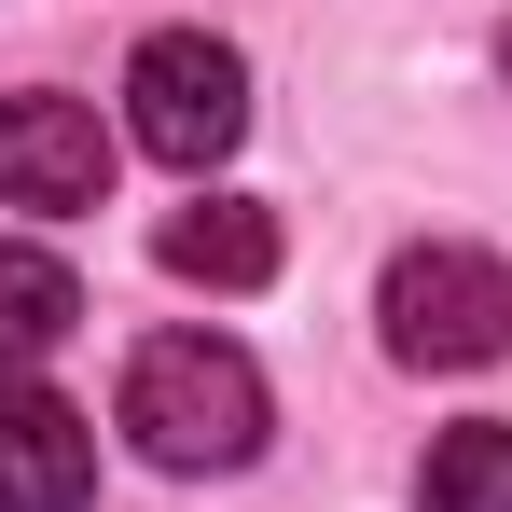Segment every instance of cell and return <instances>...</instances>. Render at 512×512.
Masks as SVG:
<instances>
[{"instance_id":"obj_3","label":"cell","mask_w":512,"mask_h":512,"mask_svg":"<svg viewBox=\"0 0 512 512\" xmlns=\"http://www.w3.org/2000/svg\"><path fill=\"white\" fill-rule=\"evenodd\" d=\"M374 319H388V360H416V374H485L512 346V263L429 236L374 277Z\"/></svg>"},{"instance_id":"obj_7","label":"cell","mask_w":512,"mask_h":512,"mask_svg":"<svg viewBox=\"0 0 512 512\" xmlns=\"http://www.w3.org/2000/svg\"><path fill=\"white\" fill-rule=\"evenodd\" d=\"M84 319V277L56 250H28V236H0V374H28V360H56Z\"/></svg>"},{"instance_id":"obj_6","label":"cell","mask_w":512,"mask_h":512,"mask_svg":"<svg viewBox=\"0 0 512 512\" xmlns=\"http://www.w3.org/2000/svg\"><path fill=\"white\" fill-rule=\"evenodd\" d=\"M153 263L194 277V291H263V277H277V208H250V194H194V208L153 222Z\"/></svg>"},{"instance_id":"obj_1","label":"cell","mask_w":512,"mask_h":512,"mask_svg":"<svg viewBox=\"0 0 512 512\" xmlns=\"http://www.w3.org/2000/svg\"><path fill=\"white\" fill-rule=\"evenodd\" d=\"M263 429H277V402L236 333H153L125 360V443L153 471H250Z\"/></svg>"},{"instance_id":"obj_5","label":"cell","mask_w":512,"mask_h":512,"mask_svg":"<svg viewBox=\"0 0 512 512\" xmlns=\"http://www.w3.org/2000/svg\"><path fill=\"white\" fill-rule=\"evenodd\" d=\"M0 512H97V416L42 374L0 388Z\"/></svg>"},{"instance_id":"obj_2","label":"cell","mask_w":512,"mask_h":512,"mask_svg":"<svg viewBox=\"0 0 512 512\" xmlns=\"http://www.w3.org/2000/svg\"><path fill=\"white\" fill-rule=\"evenodd\" d=\"M125 139H139L153 167L208 180L236 139H250V56L208 42V28H153V42L125 56Z\"/></svg>"},{"instance_id":"obj_9","label":"cell","mask_w":512,"mask_h":512,"mask_svg":"<svg viewBox=\"0 0 512 512\" xmlns=\"http://www.w3.org/2000/svg\"><path fill=\"white\" fill-rule=\"evenodd\" d=\"M499 84H512V14H499Z\"/></svg>"},{"instance_id":"obj_4","label":"cell","mask_w":512,"mask_h":512,"mask_svg":"<svg viewBox=\"0 0 512 512\" xmlns=\"http://www.w3.org/2000/svg\"><path fill=\"white\" fill-rule=\"evenodd\" d=\"M111 194V125H97V97H0V208H97Z\"/></svg>"},{"instance_id":"obj_8","label":"cell","mask_w":512,"mask_h":512,"mask_svg":"<svg viewBox=\"0 0 512 512\" xmlns=\"http://www.w3.org/2000/svg\"><path fill=\"white\" fill-rule=\"evenodd\" d=\"M416 512H512V429H499V416L443 429L429 471H416Z\"/></svg>"}]
</instances>
